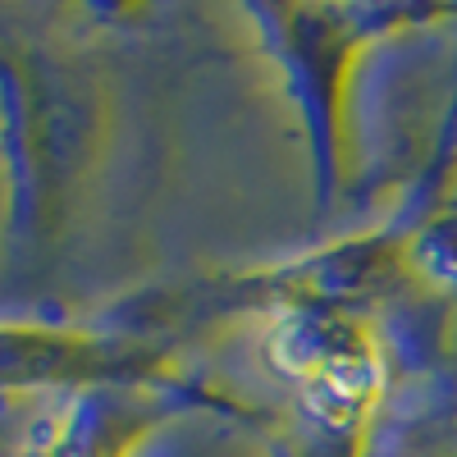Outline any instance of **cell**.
I'll return each instance as SVG.
<instances>
[{
	"mask_svg": "<svg viewBox=\"0 0 457 457\" xmlns=\"http://www.w3.org/2000/svg\"><path fill=\"white\" fill-rule=\"evenodd\" d=\"M110 137V73L83 37L0 19V234L14 279H42L55 265Z\"/></svg>",
	"mask_w": 457,
	"mask_h": 457,
	"instance_id": "6da1fadb",
	"label": "cell"
},
{
	"mask_svg": "<svg viewBox=\"0 0 457 457\" xmlns=\"http://www.w3.org/2000/svg\"><path fill=\"white\" fill-rule=\"evenodd\" d=\"M243 14L297 114L312 156L316 211L325 215L348 179V96L357 64L379 37L421 14L394 5H247Z\"/></svg>",
	"mask_w": 457,
	"mask_h": 457,
	"instance_id": "7a4b0ae2",
	"label": "cell"
},
{
	"mask_svg": "<svg viewBox=\"0 0 457 457\" xmlns=\"http://www.w3.org/2000/svg\"><path fill=\"white\" fill-rule=\"evenodd\" d=\"M179 389L211 394L174 361V343L69 320H0V398H73L87 389Z\"/></svg>",
	"mask_w": 457,
	"mask_h": 457,
	"instance_id": "3957f363",
	"label": "cell"
},
{
	"mask_svg": "<svg viewBox=\"0 0 457 457\" xmlns=\"http://www.w3.org/2000/svg\"><path fill=\"white\" fill-rule=\"evenodd\" d=\"M261 357L288 389L297 416L370 421L385 398V343L353 307H297L261 329Z\"/></svg>",
	"mask_w": 457,
	"mask_h": 457,
	"instance_id": "277c9868",
	"label": "cell"
},
{
	"mask_svg": "<svg viewBox=\"0 0 457 457\" xmlns=\"http://www.w3.org/2000/svg\"><path fill=\"white\" fill-rule=\"evenodd\" d=\"M183 411L234 416L238 426H265V416L228 394H179V389H87L51 403L10 457H137L151 435L179 421Z\"/></svg>",
	"mask_w": 457,
	"mask_h": 457,
	"instance_id": "5b68a950",
	"label": "cell"
},
{
	"mask_svg": "<svg viewBox=\"0 0 457 457\" xmlns=\"http://www.w3.org/2000/svg\"><path fill=\"white\" fill-rule=\"evenodd\" d=\"M407 265L416 275L457 279V215L426 220L416 234H407Z\"/></svg>",
	"mask_w": 457,
	"mask_h": 457,
	"instance_id": "8992f818",
	"label": "cell"
}]
</instances>
